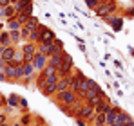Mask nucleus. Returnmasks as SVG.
Listing matches in <instances>:
<instances>
[{
  "label": "nucleus",
  "instance_id": "f257e3e1",
  "mask_svg": "<svg viewBox=\"0 0 134 126\" xmlns=\"http://www.w3.org/2000/svg\"><path fill=\"white\" fill-rule=\"evenodd\" d=\"M116 11H118V0H103L94 9V13H96L98 18H103L107 15H116Z\"/></svg>",
  "mask_w": 134,
  "mask_h": 126
},
{
  "label": "nucleus",
  "instance_id": "f03ea898",
  "mask_svg": "<svg viewBox=\"0 0 134 126\" xmlns=\"http://www.w3.org/2000/svg\"><path fill=\"white\" fill-rule=\"evenodd\" d=\"M72 70H74V60H72L71 54L64 52V60H62V63H60V67L56 68V76L62 79V78H65V76H71Z\"/></svg>",
  "mask_w": 134,
  "mask_h": 126
},
{
  "label": "nucleus",
  "instance_id": "7ed1b4c3",
  "mask_svg": "<svg viewBox=\"0 0 134 126\" xmlns=\"http://www.w3.org/2000/svg\"><path fill=\"white\" fill-rule=\"evenodd\" d=\"M53 99H54V103L64 105V106H71V105H74V103H78V101H80V97H78L74 92H71V90H65V92H56V94L53 96Z\"/></svg>",
  "mask_w": 134,
  "mask_h": 126
},
{
  "label": "nucleus",
  "instance_id": "20e7f679",
  "mask_svg": "<svg viewBox=\"0 0 134 126\" xmlns=\"http://www.w3.org/2000/svg\"><path fill=\"white\" fill-rule=\"evenodd\" d=\"M22 67H24V78H22L20 83H24V85L29 86V85L36 79V70H35L33 63H25V65H22Z\"/></svg>",
  "mask_w": 134,
  "mask_h": 126
},
{
  "label": "nucleus",
  "instance_id": "39448f33",
  "mask_svg": "<svg viewBox=\"0 0 134 126\" xmlns=\"http://www.w3.org/2000/svg\"><path fill=\"white\" fill-rule=\"evenodd\" d=\"M94 115H96V114H94V108L83 103V105H82V108L78 110V115H76V117L83 119V121L87 123V126H89L91 123H92V119H94Z\"/></svg>",
  "mask_w": 134,
  "mask_h": 126
},
{
  "label": "nucleus",
  "instance_id": "423d86ee",
  "mask_svg": "<svg viewBox=\"0 0 134 126\" xmlns=\"http://www.w3.org/2000/svg\"><path fill=\"white\" fill-rule=\"evenodd\" d=\"M127 124H134V119L127 114V112L120 110L118 115H116V119H114V123H112L111 126H127Z\"/></svg>",
  "mask_w": 134,
  "mask_h": 126
},
{
  "label": "nucleus",
  "instance_id": "0eeeda50",
  "mask_svg": "<svg viewBox=\"0 0 134 126\" xmlns=\"http://www.w3.org/2000/svg\"><path fill=\"white\" fill-rule=\"evenodd\" d=\"M33 13H35V4L27 5V7H25V9H22V11H16V20H18V23H20V25H24L25 22L33 16Z\"/></svg>",
  "mask_w": 134,
  "mask_h": 126
},
{
  "label": "nucleus",
  "instance_id": "6e6552de",
  "mask_svg": "<svg viewBox=\"0 0 134 126\" xmlns=\"http://www.w3.org/2000/svg\"><path fill=\"white\" fill-rule=\"evenodd\" d=\"M16 18V9L15 5H7V7H2L0 9V22H9Z\"/></svg>",
  "mask_w": 134,
  "mask_h": 126
},
{
  "label": "nucleus",
  "instance_id": "1a4fd4ad",
  "mask_svg": "<svg viewBox=\"0 0 134 126\" xmlns=\"http://www.w3.org/2000/svg\"><path fill=\"white\" fill-rule=\"evenodd\" d=\"M33 67L36 72H42L45 67H47V56L42 54V52H36L35 54V60H33Z\"/></svg>",
  "mask_w": 134,
  "mask_h": 126
},
{
  "label": "nucleus",
  "instance_id": "9d476101",
  "mask_svg": "<svg viewBox=\"0 0 134 126\" xmlns=\"http://www.w3.org/2000/svg\"><path fill=\"white\" fill-rule=\"evenodd\" d=\"M91 83H92V79L91 78H82V79H78V88H76V96L78 97H82L87 90L91 88Z\"/></svg>",
  "mask_w": 134,
  "mask_h": 126
},
{
  "label": "nucleus",
  "instance_id": "9b49d317",
  "mask_svg": "<svg viewBox=\"0 0 134 126\" xmlns=\"http://www.w3.org/2000/svg\"><path fill=\"white\" fill-rule=\"evenodd\" d=\"M2 72L5 74V79H7V81H11V83H18V78H16V67L5 63V67H4Z\"/></svg>",
  "mask_w": 134,
  "mask_h": 126
},
{
  "label": "nucleus",
  "instance_id": "f8f14e48",
  "mask_svg": "<svg viewBox=\"0 0 134 126\" xmlns=\"http://www.w3.org/2000/svg\"><path fill=\"white\" fill-rule=\"evenodd\" d=\"M121 108L120 106H116V105H112L107 112H105V124L107 126H111L112 123H114V119H116V115H118V112H120Z\"/></svg>",
  "mask_w": 134,
  "mask_h": 126
},
{
  "label": "nucleus",
  "instance_id": "ddd939ff",
  "mask_svg": "<svg viewBox=\"0 0 134 126\" xmlns=\"http://www.w3.org/2000/svg\"><path fill=\"white\" fill-rule=\"evenodd\" d=\"M33 121H35V115L27 110V112H22V114H20V119H18L16 123H18L20 126H31Z\"/></svg>",
  "mask_w": 134,
  "mask_h": 126
},
{
  "label": "nucleus",
  "instance_id": "4468645a",
  "mask_svg": "<svg viewBox=\"0 0 134 126\" xmlns=\"http://www.w3.org/2000/svg\"><path fill=\"white\" fill-rule=\"evenodd\" d=\"M64 52H65V51H64ZM64 52H54L53 56H49V58H47V65L58 68L60 63H62V60H64Z\"/></svg>",
  "mask_w": 134,
  "mask_h": 126
},
{
  "label": "nucleus",
  "instance_id": "2eb2a0df",
  "mask_svg": "<svg viewBox=\"0 0 134 126\" xmlns=\"http://www.w3.org/2000/svg\"><path fill=\"white\" fill-rule=\"evenodd\" d=\"M20 51H22L24 54H36V43H33V42H22Z\"/></svg>",
  "mask_w": 134,
  "mask_h": 126
},
{
  "label": "nucleus",
  "instance_id": "dca6fc26",
  "mask_svg": "<svg viewBox=\"0 0 134 126\" xmlns=\"http://www.w3.org/2000/svg\"><path fill=\"white\" fill-rule=\"evenodd\" d=\"M9 65H13V67H22L24 65V52L20 51V49H16V52H15L13 60L9 61Z\"/></svg>",
  "mask_w": 134,
  "mask_h": 126
},
{
  "label": "nucleus",
  "instance_id": "f3484780",
  "mask_svg": "<svg viewBox=\"0 0 134 126\" xmlns=\"http://www.w3.org/2000/svg\"><path fill=\"white\" fill-rule=\"evenodd\" d=\"M112 106V103H111V99H105V101H102L100 105H96L94 106V114H105L109 108Z\"/></svg>",
  "mask_w": 134,
  "mask_h": 126
},
{
  "label": "nucleus",
  "instance_id": "a211bd4d",
  "mask_svg": "<svg viewBox=\"0 0 134 126\" xmlns=\"http://www.w3.org/2000/svg\"><path fill=\"white\" fill-rule=\"evenodd\" d=\"M15 52H16V47H13V45H11V47H5V49H4V54H2V60L5 63H9L13 60Z\"/></svg>",
  "mask_w": 134,
  "mask_h": 126
},
{
  "label": "nucleus",
  "instance_id": "6ab92c4d",
  "mask_svg": "<svg viewBox=\"0 0 134 126\" xmlns=\"http://www.w3.org/2000/svg\"><path fill=\"white\" fill-rule=\"evenodd\" d=\"M69 79H71V76H65V78L58 79V83H56V92H65V90H69Z\"/></svg>",
  "mask_w": 134,
  "mask_h": 126
},
{
  "label": "nucleus",
  "instance_id": "aec40b11",
  "mask_svg": "<svg viewBox=\"0 0 134 126\" xmlns=\"http://www.w3.org/2000/svg\"><path fill=\"white\" fill-rule=\"evenodd\" d=\"M123 20H125V18H123L121 15H118V13H116V18H114V22L111 23L114 33H120V31H121V27H123Z\"/></svg>",
  "mask_w": 134,
  "mask_h": 126
},
{
  "label": "nucleus",
  "instance_id": "412c9836",
  "mask_svg": "<svg viewBox=\"0 0 134 126\" xmlns=\"http://www.w3.org/2000/svg\"><path fill=\"white\" fill-rule=\"evenodd\" d=\"M0 45L5 49V47H11V38H9V31H0Z\"/></svg>",
  "mask_w": 134,
  "mask_h": 126
},
{
  "label": "nucleus",
  "instance_id": "4be33fe9",
  "mask_svg": "<svg viewBox=\"0 0 134 126\" xmlns=\"http://www.w3.org/2000/svg\"><path fill=\"white\" fill-rule=\"evenodd\" d=\"M38 25H40V20H38V16H31L29 20L24 23V27H27L29 31H35V29H36Z\"/></svg>",
  "mask_w": 134,
  "mask_h": 126
},
{
  "label": "nucleus",
  "instance_id": "5701e85b",
  "mask_svg": "<svg viewBox=\"0 0 134 126\" xmlns=\"http://www.w3.org/2000/svg\"><path fill=\"white\" fill-rule=\"evenodd\" d=\"M5 99H7V106H11V108L20 106V96H16V94H9Z\"/></svg>",
  "mask_w": 134,
  "mask_h": 126
},
{
  "label": "nucleus",
  "instance_id": "b1692460",
  "mask_svg": "<svg viewBox=\"0 0 134 126\" xmlns=\"http://www.w3.org/2000/svg\"><path fill=\"white\" fill-rule=\"evenodd\" d=\"M89 126H107L105 124V114H96Z\"/></svg>",
  "mask_w": 134,
  "mask_h": 126
},
{
  "label": "nucleus",
  "instance_id": "393cba45",
  "mask_svg": "<svg viewBox=\"0 0 134 126\" xmlns=\"http://www.w3.org/2000/svg\"><path fill=\"white\" fill-rule=\"evenodd\" d=\"M5 27H7V31H20V29H22V25L18 23V20H16V18H15V20L5 22Z\"/></svg>",
  "mask_w": 134,
  "mask_h": 126
},
{
  "label": "nucleus",
  "instance_id": "a878e982",
  "mask_svg": "<svg viewBox=\"0 0 134 126\" xmlns=\"http://www.w3.org/2000/svg\"><path fill=\"white\" fill-rule=\"evenodd\" d=\"M27 42H33V43H36V45L40 43V29H38V27H36L35 31H31V34H29V40H27Z\"/></svg>",
  "mask_w": 134,
  "mask_h": 126
},
{
  "label": "nucleus",
  "instance_id": "bb28decb",
  "mask_svg": "<svg viewBox=\"0 0 134 126\" xmlns=\"http://www.w3.org/2000/svg\"><path fill=\"white\" fill-rule=\"evenodd\" d=\"M31 4H35V0H18V2L15 4V9H16V11H22V9H25V7L31 5Z\"/></svg>",
  "mask_w": 134,
  "mask_h": 126
},
{
  "label": "nucleus",
  "instance_id": "cd10ccee",
  "mask_svg": "<svg viewBox=\"0 0 134 126\" xmlns=\"http://www.w3.org/2000/svg\"><path fill=\"white\" fill-rule=\"evenodd\" d=\"M102 2H103V0H85V5H87L89 9H92V11H94V9H96Z\"/></svg>",
  "mask_w": 134,
  "mask_h": 126
},
{
  "label": "nucleus",
  "instance_id": "c85d7f7f",
  "mask_svg": "<svg viewBox=\"0 0 134 126\" xmlns=\"http://www.w3.org/2000/svg\"><path fill=\"white\" fill-rule=\"evenodd\" d=\"M29 34H31V31L22 25V29H20V38H22V42H27V40H29Z\"/></svg>",
  "mask_w": 134,
  "mask_h": 126
},
{
  "label": "nucleus",
  "instance_id": "c756f323",
  "mask_svg": "<svg viewBox=\"0 0 134 126\" xmlns=\"http://www.w3.org/2000/svg\"><path fill=\"white\" fill-rule=\"evenodd\" d=\"M42 74H44L45 78H49V76H54V74H56V68H54V67H49V65H47L44 70H42Z\"/></svg>",
  "mask_w": 134,
  "mask_h": 126
},
{
  "label": "nucleus",
  "instance_id": "7c9ffc66",
  "mask_svg": "<svg viewBox=\"0 0 134 126\" xmlns=\"http://www.w3.org/2000/svg\"><path fill=\"white\" fill-rule=\"evenodd\" d=\"M54 49H56V52H64V51H65V49H64V42H62L60 38L54 40Z\"/></svg>",
  "mask_w": 134,
  "mask_h": 126
},
{
  "label": "nucleus",
  "instance_id": "2f4dec72",
  "mask_svg": "<svg viewBox=\"0 0 134 126\" xmlns=\"http://www.w3.org/2000/svg\"><path fill=\"white\" fill-rule=\"evenodd\" d=\"M121 16H123V18H134V5H132V7H129V9H125Z\"/></svg>",
  "mask_w": 134,
  "mask_h": 126
},
{
  "label": "nucleus",
  "instance_id": "473e14b6",
  "mask_svg": "<svg viewBox=\"0 0 134 126\" xmlns=\"http://www.w3.org/2000/svg\"><path fill=\"white\" fill-rule=\"evenodd\" d=\"M114 18H116V15H107V16H103L102 20L105 22V23H109V25H111L112 22H114Z\"/></svg>",
  "mask_w": 134,
  "mask_h": 126
},
{
  "label": "nucleus",
  "instance_id": "72a5a7b5",
  "mask_svg": "<svg viewBox=\"0 0 134 126\" xmlns=\"http://www.w3.org/2000/svg\"><path fill=\"white\" fill-rule=\"evenodd\" d=\"M33 60H35V54H24V65L25 63H33Z\"/></svg>",
  "mask_w": 134,
  "mask_h": 126
},
{
  "label": "nucleus",
  "instance_id": "f704fd0d",
  "mask_svg": "<svg viewBox=\"0 0 134 126\" xmlns=\"http://www.w3.org/2000/svg\"><path fill=\"white\" fill-rule=\"evenodd\" d=\"M16 78H18V83H20L24 78V67H16Z\"/></svg>",
  "mask_w": 134,
  "mask_h": 126
},
{
  "label": "nucleus",
  "instance_id": "c9c22d12",
  "mask_svg": "<svg viewBox=\"0 0 134 126\" xmlns=\"http://www.w3.org/2000/svg\"><path fill=\"white\" fill-rule=\"evenodd\" d=\"M5 123H7V114L0 112V124H5Z\"/></svg>",
  "mask_w": 134,
  "mask_h": 126
},
{
  "label": "nucleus",
  "instance_id": "e433bc0d",
  "mask_svg": "<svg viewBox=\"0 0 134 126\" xmlns=\"http://www.w3.org/2000/svg\"><path fill=\"white\" fill-rule=\"evenodd\" d=\"M74 123H76L78 126H87V123H85L83 119H80V117H76V119H74Z\"/></svg>",
  "mask_w": 134,
  "mask_h": 126
},
{
  "label": "nucleus",
  "instance_id": "4c0bfd02",
  "mask_svg": "<svg viewBox=\"0 0 134 126\" xmlns=\"http://www.w3.org/2000/svg\"><path fill=\"white\" fill-rule=\"evenodd\" d=\"M7 5H11L9 0H0V9H2V7H7Z\"/></svg>",
  "mask_w": 134,
  "mask_h": 126
},
{
  "label": "nucleus",
  "instance_id": "58836bf2",
  "mask_svg": "<svg viewBox=\"0 0 134 126\" xmlns=\"http://www.w3.org/2000/svg\"><path fill=\"white\" fill-rule=\"evenodd\" d=\"M114 65H116L118 68H123V63L120 61V60H114Z\"/></svg>",
  "mask_w": 134,
  "mask_h": 126
},
{
  "label": "nucleus",
  "instance_id": "ea45409f",
  "mask_svg": "<svg viewBox=\"0 0 134 126\" xmlns=\"http://www.w3.org/2000/svg\"><path fill=\"white\" fill-rule=\"evenodd\" d=\"M4 81H7V79H5V74L0 70V83H4Z\"/></svg>",
  "mask_w": 134,
  "mask_h": 126
},
{
  "label": "nucleus",
  "instance_id": "a19ab883",
  "mask_svg": "<svg viewBox=\"0 0 134 126\" xmlns=\"http://www.w3.org/2000/svg\"><path fill=\"white\" fill-rule=\"evenodd\" d=\"M4 67H5V61H4V60L0 58V70H4Z\"/></svg>",
  "mask_w": 134,
  "mask_h": 126
},
{
  "label": "nucleus",
  "instance_id": "79ce46f5",
  "mask_svg": "<svg viewBox=\"0 0 134 126\" xmlns=\"http://www.w3.org/2000/svg\"><path fill=\"white\" fill-rule=\"evenodd\" d=\"M16 2H18V0H9V4H11V5H15Z\"/></svg>",
  "mask_w": 134,
  "mask_h": 126
},
{
  "label": "nucleus",
  "instance_id": "37998d69",
  "mask_svg": "<svg viewBox=\"0 0 134 126\" xmlns=\"http://www.w3.org/2000/svg\"><path fill=\"white\" fill-rule=\"evenodd\" d=\"M2 54H4V47L0 45V58H2Z\"/></svg>",
  "mask_w": 134,
  "mask_h": 126
},
{
  "label": "nucleus",
  "instance_id": "c03bdc74",
  "mask_svg": "<svg viewBox=\"0 0 134 126\" xmlns=\"http://www.w3.org/2000/svg\"><path fill=\"white\" fill-rule=\"evenodd\" d=\"M9 126H20V124L18 123H13V124H9Z\"/></svg>",
  "mask_w": 134,
  "mask_h": 126
},
{
  "label": "nucleus",
  "instance_id": "a18cd8bd",
  "mask_svg": "<svg viewBox=\"0 0 134 126\" xmlns=\"http://www.w3.org/2000/svg\"><path fill=\"white\" fill-rule=\"evenodd\" d=\"M131 52H132V56H134V49H132V51H131Z\"/></svg>",
  "mask_w": 134,
  "mask_h": 126
},
{
  "label": "nucleus",
  "instance_id": "49530a36",
  "mask_svg": "<svg viewBox=\"0 0 134 126\" xmlns=\"http://www.w3.org/2000/svg\"><path fill=\"white\" fill-rule=\"evenodd\" d=\"M127 126H134V124H127Z\"/></svg>",
  "mask_w": 134,
  "mask_h": 126
},
{
  "label": "nucleus",
  "instance_id": "de8ad7c7",
  "mask_svg": "<svg viewBox=\"0 0 134 126\" xmlns=\"http://www.w3.org/2000/svg\"><path fill=\"white\" fill-rule=\"evenodd\" d=\"M0 23H2V22H0Z\"/></svg>",
  "mask_w": 134,
  "mask_h": 126
}]
</instances>
